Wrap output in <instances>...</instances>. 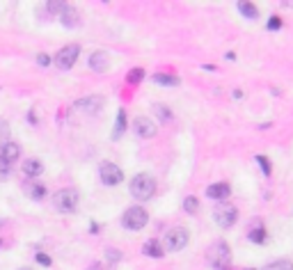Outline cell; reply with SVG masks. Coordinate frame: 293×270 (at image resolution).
<instances>
[{
  "instance_id": "cell-25",
  "label": "cell",
  "mask_w": 293,
  "mask_h": 270,
  "mask_svg": "<svg viewBox=\"0 0 293 270\" xmlns=\"http://www.w3.org/2000/svg\"><path fill=\"white\" fill-rule=\"evenodd\" d=\"M46 9H48V14H62L64 9H67V3H60V0H48V3H46Z\"/></svg>"
},
{
  "instance_id": "cell-10",
  "label": "cell",
  "mask_w": 293,
  "mask_h": 270,
  "mask_svg": "<svg viewBox=\"0 0 293 270\" xmlns=\"http://www.w3.org/2000/svg\"><path fill=\"white\" fill-rule=\"evenodd\" d=\"M133 131H135V135L137 137H154L156 135V124H154V119H149V117H137L135 122H133Z\"/></svg>"
},
{
  "instance_id": "cell-16",
  "label": "cell",
  "mask_w": 293,
  "mask_h": 270,
  "mask_svg": "<svg viewBox=\"0 0 293 270\" xmlns=\"http://www.w3.org/2000/svg\"><path fill=\"white\" fill-rule=\"evenodd\" d=\"M23 174H25L27 178H37L39 174H44V165H41V160L27 158L25 163H23Z\"/></svg>"
},
{
  "instance_id": "cell-26",
  "label": "cell",
  "mask_w": 293,
  "mask_h": 270,
  "mask_svg": "<svg viewBox=\"0 0 293 270\" xmlns=\"http://www.w3.org/2000/svg\"><path fill=\"white\" fill-rule=\"evenodd\" d=\"M5 142H9V124L5 122V119H0V146H3Z\"/></svg>"
},
{
  "instance_id": "cell-18",
  "label": "cell",
  "mask_w": 293,
  "mask_h": 270,
  "mask_svg": "<svg viewBox=\"0 0 293 270\" xmlns=\"http://www.w3.org/2000/svg\"><path fill=\"white\" fill-rule=\"evenodd\" d=\"M124 131H126V112H124V110H119V112H117V122H114V131H112V140H119Z\"/></svg>"
},
{
  "instance_id": "cell-35",
  "label": "cell",
  "mask_w": 293,
  "mask_h": 270,
  "mask_svg": "<svg viewBox=\"0 0 293 270\" xmlns=\"http://www.w3.org/2000/svg\"><path fill=\"white\" fill-rule=\"evenodd\" d=\"M0 247H3V238H0Z\"/></svg>"
},
{
  "instance_id": "cell-33",
  "label": "cell",
  "mask_w": 293,
  "mask_h": 270,
  "mask_svg": "<svg viewBox=\"0 0 293 270\" xmlns=\"http://www.w3.org/2000/svg\"><path fill=\"white\" fill-rule=\"evenodd\" d=\"M9 172H12V167H5V165H0V181H7Z\"/></svg>"
},
{
  "instance_id": "cell-5",
  "label": "cell",
  "mask_w": 293,
  "mask_h": 270,
  "mask_svg": "<svg viewBox=\"0 0 293 270\" xmlns=\"http://www.w3.org/2000/svg\"><path fill=\"white\" fill-rule=\"evenodd\" d=\"M213 220L218 222V227H222V229L233 227V224H236V220H238L236 206H231V204H218L213 208Z\"/></svg>"
},
{
  "instance_id": "cell-24",
  "label": "cell",
  "mask_w": 293,
  "mask_h": 270,
  "mask_svg": "<svg viewBox=\"0 0 293 270\" xmlns=\"http://www.w3.org/2000/svg\"><path fill=\"white\" fill-rule=\"evenodd\" d=\"M247 236H250L252 243H263V241H266V229L259 224V227L250 229V233H247Z\"/></svg>"
},
{
  "instance_id": "cell-34",
  "label": "cell",
  "mask_w": 293,
  "mask_h": 270,
  "mask_svg": "<svg viewBox=\"0 0 293 270\" xmlns=\"http://www.w3.org/2000/svg\"><path fill=\"white\" fill-rule=\"evenodd\" d=\"M87 270H101V263H92V265H90V268H87Z\"/></svg>"
},
{
  "instance_id": "cell-21",
  "label": "cell",
  "mask_w": 293,
  "mask_h": 270,
  "mask_svg": "<svg viewBox=\"0 0 293 270\" xmlns=\"http://www.w3.org/2000/svg\"><path fill=\"white\" fill-rule=\"evenodd\" d=\"M238 9H241V14L245 18H256V16H259V9H256L254 3H238Z\"/></svg>"
},
{
  "instance_id": "cell-2",
  "label": "cell",
  "mask_w": 293,
  "mask_h": 270,
  "mask_svg": "<svg viewBox=\"0 0 293 270\" xmlns=\"http://www.w3.org/2000/svg\"><path fill=\"white\" fill-rule=\"evenodd\" d=\"M128 190H131V195L135 197V199L149 201L151 197H154V192H156V181L149 176V174H137V176H133Z\"/></svg>"
},
{
  "instance_id": "cell-17",
  "label": "cell",
  "mask_w": 293,
  "mask_h": 270,
  "mask_svg": "<svg viewBox=\"0 0 293 270\" xmlns=\"http://www.w3.org/2000/svg\"><path fill=\"white\" fill-rule=\"evenodd\" d=\"M25 192H27V197H30V199H37V201L46 197V188L41 186V183H27Z\"/></svg>"
},
{
  "instance_id": "cell-9",
  "label": "cell",
  "mask_w": 293,
  "mask_h": 270,
  "mask_svg": "<svg viewBox=\"0 0 293 270\" xmlns=\"http://www.w3.org/2000/svg\"><path fill=\"white\" fill-rule=\"evenodd\" d=\"M18 158H21V144H18V142L9 140V142H5V144L0 146V165L12 167Z\"/></svg>"
},
{
  "instance_id": "cell-36",
  "label": "cell",
  "mask_w": 293,
  "mask_h": 270,
  "mask_svg": "<svg viewBox=\"0 0 293 270\" xmlns=\"http://www.w3.org/2000/svg\"><path fill=\"white\" fill-rule=\"evenodd\" d=\"M21 270H30V268H21Z\"/></svg>"
},
{
  "instance_id": "cell-6",
  "label": "cell",
  "mask_w": 293,
  "mask_h": 270,
  "mask_svg": "<svg viewBox=\"0 0 293 270\" xmlns=\"http://www.w3.org/2000/svg\"><path fill=\"white\" fill-rule=\"evenodd\" d=\"M188 238H190V233H188L186 227H174L167 231V236H165V247H167L169 252H181L183 247L188 245Z\"/></svg>"
},
{
  "instance_id": "cell-3",
  "label": "cell",
  "mask_w": 293,
  "mask_h": 270,
  "mask_svg": "<svg viewBox=\"0 0 293 270\" xmlns=\"http://www.w3.org/2000/svg\"><path fill=\"white\" fill-rule=\"evenodd\" d=\"M146 222H149V213H146L142 206H131V208L122 215V224L128 231H140V229L146 227Z\"/></svg>"
},
{
  "instance_id": "cell-28",
  "label": "cell",
  "mask_w": 293,
  "mask_h": 270,
  "mask_svg": "<svg viewBox=\"0 0 293 270\" xmlns=\"http://www.w3.org/2000/svg\"><path fill=\"white\" fill-rule=\"evenodd\" d=\"M256 163L261 165V169H263V174H266V176H268V174H270V169H273V167H270V160L266 158V156L256 154Z\"/></svg>"
},
{
  "instance_id": "cell-1",
  "label": "cell",
  "mask_w": 293,
  "mask_h": 270,
  "mask_svg": "<svg viewBox=\"0 0 293 270\" xmlns=\"http://www.w3.org/2000/svg\"><path fill=\"white\" fill-rule=\"evenodd\" d=\"M206 261H209L211 268L215 270H227V265L231 263V252H229V245L224 241H218L209 247L206 252Z\"/></svg>"
},
{
  "instance_id": "cell-8",
  "label": "cell",
  "mask_w": 293,
  "mask_h": 270,
  "mask_svg": "<svg viewBox=\"0 0 293 270\" xmlns=\"http://www.w3.org/2000/svg\"><path fill=\"white\" fill-rule=\"evenodd\" d=\"M78 55H80V46L69 44V46H64V48L57 50V55H55V64H57L60 69H71L73 64H76Z\"/></svg>"
},
{
  "instance_id": "cell-27",
  "label": "cell",
  "mask_w": 293,
  "mask_h": 270,
  "mask_svg": "<svg viewBox=\"0 0 293 270\" xmlns=\"http://www.w3.org/2000/svg\"><path fill=\"white\" fill-rule=\"evenodd\" d=\"M154 112L160 117V122H169L172 119V112L167 108H163V105H154Z\"/></svg>"
},
{
  "instance_id": "cell-13",
  "label": "cell",
  "mask_w": 293,
  "mask_h": 270,
  "mask_svg": "<svg viewBox=\"0 0 293 270\" xmlns=\"http://www.w3.org/2000/svg\"><path fill=\"white\" fill-rule=\"evenodd\" d=\"M60 21H62V25H64V27L73 30V27L80 25V14H78V9H76V7H69V5H67V9H64V12L60 14Z\"/></svg>"
},
{
  "instance_id": "cell-29",
  "label": "cell",
  "mask_w": 293,
  "mask_h": 270,
  "mask_svg": "<svg viewBox=\"0 0 293 270\" xmlns=\"http://www.w3.org/2000/svg\"><path fill=\"white\" fill-rule=\"evenodd\" d=\"M50 62H53V59H50L48 53H39V55H37V64H39V67H48Z\"/></svg>"
},
{
  "instance_id": "cell-31",
  "label": "cell",
  "mask_w": 293,
  "mask_h": 270,
  "mask_svg": "<svg viewBox=\"0 0 293 270\" xmlns=\"http://www.w3.org/2000/svg\"><path fill=\"white\" fill-rule=\"evenodd\" d=\"M279 25H282L279 16H270L268 18V30H279Z\"/></svg>"
},
{
  "instance_id": "cell-23",
  "label": "cell",
  "mask_w": 293,
  "mask_h": 270,
  "mask_svg": "<svg viewBox=\"0 0 293 270\" xmlns=\"http://www.w3.org/2000/svg\"><path fill=\"white\" fill-rule=\"evenodd\" d=\"M197 208H199V199H197V197H186V199H183V211H186V213L195 215Z\"/></svg>"
},
{
  "instance_id": "cell-7",
  "label": "cell",
  "mask_w": 293,
  "mask_h": 270,
  "mask_svg": "<svg viewBox=\"0 0 293 270\" xmlns=\"http://www.w3.org/2000/svg\"><path fill=\"white\" fill-rule=\"evenodd\" d=\"M99 178L103 186H119L124 178V172L114 163H101L99 165Z\"/></svg>"
},
{
  "instance_id": "cell-30",
  "label": "cell",
  "mask_w": 293,
  "mask_h": 270,
  "mask_svg": "<svg viewBox=\"0 0 293 270\" xmlns=\"http://www.w3.org/2000/svg\"><path fill=\"white\" fill-rule=\"evenodd\" d=\"M37 263H41V265H50V263H53V259H50L48 254H44V252H37Z\"/></svg>"
},
{
  "instance_id": "cell-4",
  "label": "cell",
  "mask_w": 293,
  "mask_h": 270,
  "mask_svg": "<svg viewBox=\"0 0 293 270\" xmlns=\"http://www.w3.org/2000/svg\"><path fill=\"white\" fill-rule=\"evenodd\" d=\"M53 204L60 213H73L78 206V190L76 188H62L60 192H55Z\"/></svg>"
},
{
  "instance_id": "cell-15",
  "label": "cell",
  "mask_w": 293,
  "mask_h": 270,
  "mask_svg": "<svg viewBox=\"0 0 293 270\" xmlns=\"http://www.w3.org/2000/svg\"><path fill=\"white\" fill-rule=\"evenodd\" d=\"M142 252H144L146 256H151V259H163L165 256V247L160 245L156 238H149V241L142 245Z\"/></svg>"
},
{
  "instance_id": "cell-11",
  "label": "cell",
  "mask_w": 293,
  "mask_h": 270,
  "mask_svg": "<svg viewBox=\"0 0 293 270\" xmlns=\"http://www.w3.org/2000/svg\"><path fill=\"white\" fill-rule=\"evenodd\" d=\"M76 108L82 110V112H87V114H96L101 108H103V96H99V94L85 96V99H80L76 103Z\"/></svg>"
},
{
  "instance_id": "cell-19",
  "label": "cell",
  "mask_w": 293,
  "mask_h": 270,
  "mask_svg": "<svg viewBox=\"0 0 293 270\" xmlns=\"http://www.w3.org/2000/svg\"><path fill=\"white\" fill-rule=\"evenodd\" d=\"M263 270H293V261L288 259H275L268 265H263Z\"/></svg>"
},
{
  "instance_id": "cell-22",
  "label": "cell",
  "mask_w": 293,
  "mask_h": 270,
  "mask_svg": "<svg viewBox=\"0 0 293 270\" xmlns=\"http://www.w3.org/2000/svg\"><path fill=\"white\" fill-rule=\"evenodd\" d=\"M142 80H144V69L135 67V69H131V71H128V76H126L128 85H140Z\"/></svg>"
},
{
  "instance_id": "cell-14",
  "label": "cell",
  "mask_w": 293,
  "mask_h": 270,
  "mask_svg": "<svg viewBox=\"0 0 293 270\" xmlns=\"http://www.w3.org/2000/svg\"><path fill=\"white\" fill-rule=\"evenodd\" d=\"M90 69L96 73H103L105 69H108V55H105L103 50H94V53L90 55Z\"/></svg>"
},
{
  "instance_id": "cell-12",
  "label": "cell",
  "mask_w": 293,
  "mask_h": 270,
  "mask_svg": "<svg viewBox=\"0 0 293 270\" xmlns=\"http://www.w3.org/2000/svg\"><path fill=\"white\" fill-rule=\"evenodd\" d=\"M229 192H231V188H229V183H211L209 188H206V197L209 199H218V201H222V199H227L229 197Z\"/></svg>"
},
{
  "instance_id": "cell-20",
  "label": "cell",
  "mask_w": 293,
  "mask_h": 270,
  "mask_svg": "<svg viewBox=\"0 0 293 270\" xmlns=\"http://www.w3.org/2000/svg\"><path fill=\"white\" fill-rule=\"evenodd\" d=\"M154 82H156V85H163V87H174V85H179V78L167 76V73H156Z\"/></svg>"
},
{
  "instance_id": "cell-32",
  "label": "cell",
  "mask_w": 293,
  "mask_h": 270,
  "mask_svg": "<svg viewBox=\"0 0 293 270\" xmlns=\"http://www.w3.org/2000/svg\"><path fill=\"white\" fill-rule=\"evenodd\" d=\"M105 254H108V261H110V263H114V261H119V259H122V254H119L117 250H108V252H105Z\"/></svg>"
}]
</instances>
